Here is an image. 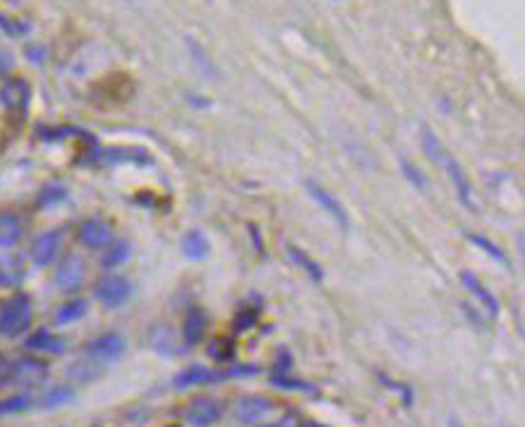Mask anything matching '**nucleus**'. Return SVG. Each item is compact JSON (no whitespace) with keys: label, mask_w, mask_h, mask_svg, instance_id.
Segmentation results:
<instances>
[{"label":"nucleus","mask_w":525,"mask_h":427,"mask_svg":"<svg viewBox=\"0 0 525 427\" xmlns=\"http://www.w3.org/2000/svg\"><path fill=\"white\" fill-rule=\"evenodd\" d=\"M181 252L190 260H205L207 252H210V244H207L205 233L200 231H187L184 239H181Z\"/></svg>","instance_id":"obj_17"},{"label":"nucleus","mask_w":525,"mask_h":427,"mask_svg":"<svg viewBox=\"0 0 525 427\" xmlns=\"http://www.w3.org/2000/svg\"><path fill=\"white\" fill-rule=\"evenodd\" d=\"M69 377H74L77 383H92V380H97V377L103 375V370H100V365L97 362H92V359H79V362H74V365H69Z\"/></svg>","instance_id":"obj_18"},{"label":"nucleus","mask_w":525,"mask_h":427,"mask_svg":"<svg viewBox=\"0 0 525 427\" xmlns=\"http://www.w3.org/2000/svg\"><path fill=\"white\" fill-rule=\"evenodd\" d=\"M32 299L26 294H16L11 296L3 309H0V336L6 338H18L21 333H26V328L32 325Z\"/></svg>","instance_id":"obj_2"},{"label":"nucleus","mask_w":525,"mask_h":427,"mask_svg":"<svg viewBox=\"0 0 525 427\" xmlns=\"http://www.w3.org/2000/svg\"><path fill=\"white\" fill-rule=\"evenodd\" d=\"M58 252H60V233L58 231L40 233V236L32 241V247H29L32 262H35L37 267H45V265H50L53 260H58Z\"/></svg>","instance_id":"obj_10"},{"label":"nucleus","mask_w":525,"mask_h":427,"mask_svg":"<svg viewBox=\"0 0 525 427\" xmlns=\"http://www.w3.org/2000/svg\"><path fill=\"white\" fill-rule=\"evenodd\" d=\"M60 199H66V189L63 187H55L50 194V189H45L43 196H40V205H48V202H60Z\"/></svg>","instance_id":"obj_29"},{"label":"nucleus","mask_w":525,"mask_h":427,"mask_svg":"<svg viewBox=\"0 0 525 427\" xmlns=\"http://www.w3.org/2000/svg\"><path fill=\"white\" fill-rule=\"evenodd\" d=\"M87 299H69L63 307L55 312V323L58 325H69V323H77V320H82V317L87 315Z\"/></svg>","instance_id":"obj_22"},{"label":"nucleus","mask_w":525,"mask_h":427,"mask_svg":"<svg viewBox=\"0 0 525 427\" xmlns=\"http://www.w3.org/2000/svg\"><path fill=\"white\" fill-rule=\"evenodd\" d=\"M266 427H300V422H297V419L289 414V417L278 419V422H274V425H266Z\"/></svg>","instance_id":"obj_31"},{"label":"nucleus","mask_w":525,"mask_h":427,"mask_svg":"<svg viewBox=\"0 0 525 427\" xmlns=\"http://www.w3.org/2000/svg\"><path fill=\"white\" fill-rule=\"evenodd\" d=\"M26 349H29V351H40V354H55V357H60V354L66 351V343L60 341L58 336H53L50 331L40 328V331H35V333L29 336V341H26Z\"/></svg>","instance_id":"obj_15"},{"label":"nucleus","mask_w":525,"mask_h":427,"mask_svg":"<svg viewBox=\"0 0 525 427\" xmlns=\"http://www.w3.org/2000/svg\"><path fill=\"white\" fill-rule=\"evenodd\" d=\"M85 354L92 362L97 365H113V362H119L124 354H126V341H124V336L119 333H105V336H97L92 341L85 346Z\"/></svg>","instance_id":"obj_6"},{"label":"nucleus","mask_w":525,"mask_h":427,"mask_svg":"<svg viewBox=\"0 0 525 427\" xmlns=\"http://www.w3.org/2000/svg\"><path fill=\"white\" fill-rule=\"evenodd\" d=\"M289 257H292L294 262H297V265H300L302 270L308 273V278H310V281L323 283L326 273H323V267H320L318 262H315V260H313V257L308 255V252H302V249H297V247H289Z\"/></svg>","instance_id":"obj_20"},{"label":"nucleus","mask_w":525,"mask_h":427,"mask_svg":"<svg viewBox=\"0 0 525 427\" xmlns=\"http://www.w3.org/2000/svg\"><path fill=\"white\" fill-rule=\"evenodd\" d=\"M18 281H21V267H18V262L16 260H13V262L6 260L3 267H0V283L9 286V283H18Z\"/></svg>","instance_id":"obj_27"},{"label":"nucleus","mask_w":525,"mask_h":427,"mask_svg":"<svg viewBox=\"0 0 525 427\" xmlns=\"http://www.w3.org/2000/svg\"><path fill=\"white\" fill-rule=\"evenodd\" d=\"M276 411V404L266 396H244L237 401L234 406V414L239 422H247V425H258L263 419H268Z\"/></svg>","instance_id":"obj_8"},{"label":"nucleus","mask_w":525,"mask_h":427,"mask_svg":"<svg viewBox=\"0 0 525 427\" xmlns=\"http://www.w3.org/2000/svg\"><path fill=\"white\" fill-rule=\"evenodd\" d=\"M24 236V223L13 213H0V249H11Z\"/></svg>","instance_id":"obj_16"},{"label":"nucleus","mask_w":525,"mask_h":427,"mask_svg":"<svg viewBox=\"0 0 525 427\" xmlns=\"http://www.w3.org/2000/svg\"><path fill=\"white\" fill-rule=\"evenodd\" d=\"M87 278V262L79 255H66L58 260L55 265V273H53V283L55 289L63 291V294H74V291L82 289V283Z\"/></svg>","instance_id":"obj_3"},{"label":"nucleus","mask_w":525,"mask_h":427,"mask_svg":"<svg viewBox=\"0 0 525 427\" xmlns=\"http://www.w3.org/2000/svg\"><path fill=\"white\" fill-rule=\"evenodd\" d=\"M95 299L105 309H119L131 299V281L124 275H105L95 283Z\"/></svg>","instance_id":"obj_5"},{"label":"nucleus","mask_w":525,"mask_h":427,"mask_svg":"<svg viewBox=\"0 0 525 427\" xmlns=\"http://www.w3.org/2000/svg\"><path fill=\"white\" fill-rule=\"evenodd\" d=\"M207 354L215 359V362H232L234 359V343L229 341V338H215V341H210V346H207Z\"/></svg>","instance_id":"obj_23"},{"label":"nucleus","mask_w":525,"mask_h":427,"mask_svg":"<svg viewBox=\"0 0 525 427\" xmlns=\"http://www.w3.org/2000/svg\"><path fill=\"white\" fill-rule=\"evenodd\" d=\"M467 241H470V244H475V247H481L483 252H489L494 260H499V262H507V255H504V249L497 247L494 241H489L486 236H481V233H467Z\"/></svg>","instance_id":"obj_24"},{"label":"nucleus","mask_w":525,"mask_h":427,"mask_svg":"<svg viewBox=\"0 0 525 427\" xmlns=\"http://www.w3.org/2000/svg\"><path fill=\"white\" fill-rule=\"evenodd\" d=\"M50 375V367L45 365L43 359L35 357H21L11 362V377L9 385H16V388H35V385L45 383Z\"/></svg>","instance_id":"obj_4"},{"label":"nucleus","mask_w":525,"mask_h":427,"mask_svg":"<svg viewBox=\"0 0 525 427\" xmlns=\"http://www.w3.org/2000/svg\"><path fill=\"white\" fill-rule=\"evenodd\" d=\"M423 145H426V150H428V155L433 157L436 162H441L444 168H447V176L449 181L455 184V192L457 196H460V202L467 207V210H473L475 202H473V187H470V181H467L465 171L460 168V162L452 157V155L444 150V145H441L439 139H436V134H431L428 128L423 131Z\"/></svg>","instance_id":"obj_1"},{"label":"nucleus","mask_w":525,"mask_h":427,"mask_svg":"<svg viewBox=\"0 0 525 427\" xmlns=\"http://www.w3.org/2000/svg\"><path fill=\"white\" fill-rule=\"evenodd\" d=\"M116 239L113 236V228L103 218H87V221L79 223L77 228V241L82 244L85 249H92V252H100L105 249L111 241Z\"/></svg>","instance_id":"obj_7"},{"label":"nucleus","mask_w":525,"mask_h":427,"mask_svg":"<svg viewBox=\"0 0 525 427\" xmlns=\"http://www.w3.org/2000/svg\"><path fill=\"white\" fill-rule=\"evenodd\" d=\"M449 427H465V425H460L457 419H452V422H449Z\"/></svg>","instance_id":"obj_32"},{"label":"nucleus","mask_w":525,"mask_h":427,"mask_svg":"<svg viewBox=\"0 0 525 427\" xmlns=\"http://www.w3.org/2000/svg\"><path fill=\"white\" fill-rule=\"evenodd\" d=\"M221 411H224L221 409V401L202 396V399H195V401L187 406L184 419H187V425H192V427H210L213 422L221 419Z\"/></svg>","instance_id":"obj_9"},{"label":"nucleus","mask_w":525,"mask_h":427,"mask_svg":"<svg viewBox=\"0 0 525 427\" xmlns=\"http://www.w3.org/2000/svg\"><path fill=\"white\" fill-rule=\"evenodd\" d=\"M308 192H310L313 199H315V202H318V205L326 210V215H331V218H334V221L339 223L342 228H347V226H350V218H347L345 205H342V202H339V199H336V196L331 194L328 189L318 187L315 181H308Z\"/></svg>","instance_id":"obj_11"},{"label":"nucleus","mask_w":525,"mask_h":427,"mask_svg":"<svg viewBox=\"0 0 525 427\" xmlns=\"http://www.w3.org/2000/svg\"><path fill=\"white\" fill-rule=\"evenodd\" d=\"M131 257V244L126 239H113L108 247H105V257H103V265L105 267H116L121 262H126Z\"/></svg>","instance_id":"obj_21"},{"label":"nucleus","mask_w":525,"mask_h":427,"mask_svg":"<svg viewBox=\"0 0 525 427\" xmlns=\"http://www.w3.org/2000/svg\"><path fill=\"white\" fill-rule=\"evenodd\" d=\"M9 377H11V362L0 354V388H6V385H9Z\"/></svg>","instance_id":"obj_30"},{"label":"nucleus","mask_w":525,"mask_h":427,"mask_svg":"<svg viewBox=\"0 0 525 427\" xmlns=\"http://www.w3.org/2000/svg\"><path fill=\"white\" fill-rule=\"evenodd\" d=\"M74 399H77V393H74L71 385H53L50 391L43 393L40 404H43L45 409H55V406H66V404H71Z\"/></svg>","instance_id":"obj_19"},{"label":"nucleus","mask_w":525,"mask_h":427,"mask_svg":"<svg viewBox=\"0 0 525 427\" xmlns=\"http://www.w3.org/2000/svg\"><path fill=\"white\" fill-rule=\"evenodd\" d=\"M460 281H462V286L473 294V299H478L483 307H486V312H489L491 317L499 315V301H497V296H494V294H491V291L486 289V286H483V283L478 281L470 270H462V273H460Z\"/></svg>","instance_id":"obj_14"},{"label":"nucleus","mask_w":525,"mask_h":427,"mask_svg":"<svg viewBox=\"0 0 525 427\" xmlns=\"http://www.w3.org/2000/svg\"><path fill=\"white\" fill-rule=\"evenodd\" d=\"M95 427H100V425H95Z\"/></svg>","instance_id":"obj_33"},{"label":"nucleus","mask_w":525,"mask_h":427,"mask_svg":"<svg viewBox=\"0 0 525 427\" xmlns=\"http://www.w3.org/2000/svg\"><path fill=\"white\" fill-rule=\"evenodd\" d=\"M402 168H405V176H407V179L413 181L415 187H418V189H421V192H423V189H426V179H423V176H421V171L415 168L413 162H407V160H402Z\"/></svg>","instance_id":"obj_28"},{"label":"nucleus","mask_w":525,"mask_h":427,"mask_svg":"<svg viewBox=\"0 0 525 427\" xmlns=\"http://www.w3.org/2000/svg\"><path fill=\"white\" fill-rule=\"evenodd\" d=\"M218 380V372L213 370H207L205 365H190V367H184L179 375L173 377V388L176 391H187V388H195V385H207Z\"/></svg>","instance_id":"obj_12"},{"label":"nucleus","mask_w":525,"mask_h":427,"mask_svg":"<svg viewBox=\"0 0 525 427\" xmlns=\"http://www.w3.org/2000/svg\"><path fill=\"white\" fill-rule=\"evenodd\" d=\"M258 315H260V309L258 307H247V309H242L239 315H237V323H234V328H237V333H247L252 325L258 323Z\"/></svg>","instance_id":"obj_25"},{"label":"nucleus","mask_w":525,"mask_h":427,"mask_svg":"<svg viewBox=\"0 0 525 427\" xmlns=\"http://www.w3.org/2000/svg\"><path fill=\"white\" fill-rule=\"evenodd\" d=\"M205 328H207V320H205V312L200 307H190L184 312V323H181V338L187 346H195V343L202 341V336H205Z\"/></svg>","instance_id":"obj_13"},{"label":"nucleus","mask_w":525,"mask_h":427,"mask_svg":"<svg viewBox=\"0 0 525 427\" xmlns=\"http://www.w3.org/2000/svg\"><path fill=\"white\" fill-rule=\"evenodd\" d=\"M32 406V396H13L9 401H0V414H13Z\"/></svg>","instance_id":"obj_26"}]
</instances>
